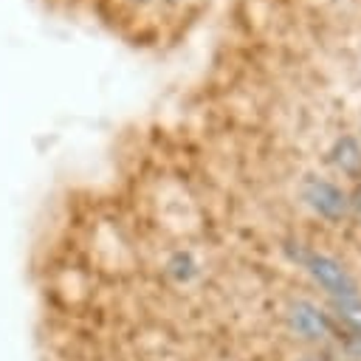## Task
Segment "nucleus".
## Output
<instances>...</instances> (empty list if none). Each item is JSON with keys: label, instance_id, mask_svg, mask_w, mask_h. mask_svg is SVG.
<instances>
[{"label": "nucleus", "instance_id": "obj_2", "mask_svg": "<svg viewBox=\"0 0 361 361\" xmlns=\"http://www.w3.org/2000/svg\"><path fill=\"white\" fill-rule=\"evenodd\" d=\"M302 195L305 200L324 217H338L344 212V195L338 192V186L327 183V180H319V178H310L305 180L302 186Z\"/></svg>", "mask_w": 361, "mask_h": 361}, {"label": "nucleus", "instance_id": "obj_3", "mask_svg": "<svg viewBox=\"0 0 361 361\" xmlns=\"http://www.w3.org/2000/svg\"><path fill=\"white\" fill-rule=\"evenodd\" d=\"M290 316H293V327H296L302 336H307V338H316V336H324V333H327L324 316H322L313 305H307V302H299Z\"/></svg>", "mask_w": 361, "mask_h": 361}, {"label": "nucleus", "instance_id": "obj_4", "mask_svg": "<svg viewBox=\"0 0 361 361\" xmlns=\"http://www.w3.org/2000/svg\"><path fill=\"white\" fill-rule=\"evenodd\" d=\"M336 164L344 169V172H358L361 166V149L353 138H341L336 144Z\"/></svg>", "mask_w": 361, "mask_h": 361}, {"label": "nucleus", "instance_id": "obj_1", "mask_svg": "<svg viewBox=\"0 0 361 361\" xmlns=\"http://www.w3.org/2000/svg\"><path fill=\"white\" fill-rule=\"evenodd\" d=\"M307 268H310V274L319 279V285H322L324 290H330L333 296H338L341 302H355V299H358L355 279H353L336 259H330V257H324V254H313V257L307 259Z\"/></svg>", "mask_w": 361, "mask_h": 361}, {"label": "nucleus", "instance_id": "obj_5", "mask_svg": "<svg viewBox=\"0 0 361 361\" xmlns=\"http://www.w3.org/2000/svg\"><path fill=\"white\" fill-rule=\"evenodd\" d=\"M305 361H327V358H305Z\"/></svg>", "mask_w": 361, "mask_h": 361}]
</instances>
